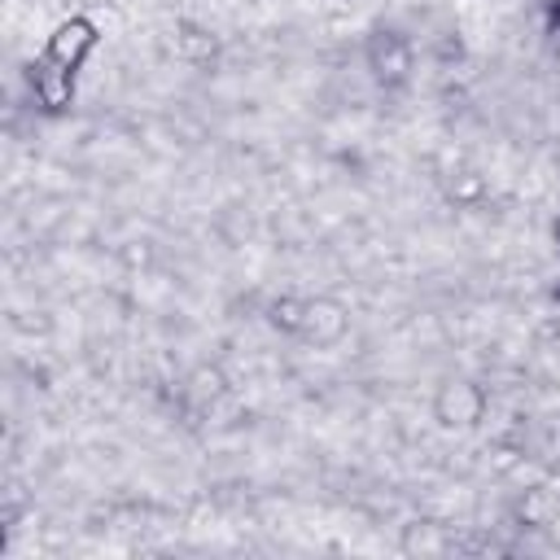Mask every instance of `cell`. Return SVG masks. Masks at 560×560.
Wrapping results in <instances>:
<instances>
[{"mask_svg": "<svg viewBox=\"0 0 560 560\" xmlns=\"http://www.w3.org/2000/svg\"><path fill=\"white\" fill-rule=\"evenodd\" d=\"M368 57H372V70L381 74V79H402L407 74V66H411V48H407V39L402 35H394V31H381L376 39H372V48H368Z\"/></svg>", "mask_w": 560, "mask_h": 560, "instance_id": "7a4b0ae2", "label": "cell"}, {"mask_svg": "<svg viewBox=\"0 0 560 560\" xmlns=\"http://www.w3.org/2000/svg\"><path fill=\"white\" fill-rule=\"evenodd\" d=\"M442 416L451 424H472L481 416V394L472 385H451L446 398H442Z\"/></svg>", "mask_w": 560, "mask_h": 560, "instance_id": "3957f363", "label": "cell"}, {"mask_svg": "<svg viewBox=\"0 0 560 560\" xmlns=\"http://www.w3.org/2000/svg\"><path fill=\"white\" fill-rule=\"evenodd\" d=\"M92 48H96V26L88 18H66L48 35L39 61L31 66V88H35V96H39L44 109L70 105L74 79H79V70H83V61H88Z\"/></svg>", "mask_w": 560, "mask_h": 560, "instance_id": "6da1fadb", "label": "cell"}, {"mask_svg": "<svg viewBox=\"0 0 560 560\" xmlns=\"http://www.w3.org/2000/svg\"><path fill=\"white\" fill-rule=\"evenodd\" d=\"M551 39H556V44H560V4H556V9H551Z\"/></svg>", "mask_w": 560, "mask_h": 560, "instance_id": "277c9868", "label": "cell"}, {"mask_svg": "<svg viewBox=\"0 0 560 560\" xmlns=\"http://www.w3.org/2000/svg\"><path fill=\"white\" fill-rule=\"evenodd\" d=\"M556 236H560V232H556Z\"/></svg>", "mask_w": 560, "mask_h": 560, "instance_id": "5b68a950", "label": "cell"}]
</instances>
